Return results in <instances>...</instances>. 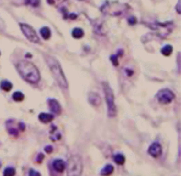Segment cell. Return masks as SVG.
Returning a JSON list of instances; mask_svg holds the SVG:
<instances>
[{
    "instance_id": "cell-27",
    "label": "cell",
    "mask_w": 181,
    "mask_h": 176,
    "mask_svg": "<svg viewBox=\"0 0 181 176\" xmlns=\"http://www.w3.org/2000/svg\"><path fill=\"white\" fill-rule=\"evenodd\" d=\"M0 167H1V163H0Z\"/></svg>"
},
{
    "instance_id": "cell-25",
    "label": "cell",
    "mask_w": 181,
    "mask_h": 176,
    "mask_svg": "<svg viewBox=\"0 0 181 176\" xmlns=\"http://www.w3.org/2000/svg\"><path fill=\"white\" fill-rule=\"evenodd\" d=\"M44 150H45V151H46L47 153H51L53 151V148H52V146H51V145L46 146V147L44 148Z\"/></svg>"
},
{
    "instance_id": "cell-9",
    "label": "cell",
    "mask_w": 181,
    "mask_h": 176,
    "mask_svg": "<svg viewBox=\"0 0 181 176\" xmlns=\"http://www.w3.org/2000/svg\"><path fill=\"white\" fill-rule=\"evenodd\" d=\"M48 104H49V107L51 109L52 112H54L55 114H60L61 113V106L59 103L57 101L56 99H49L48 100Z\"/></svg>"
},
{
    "instance_id": "cell-22",
    "label": "cell",
    "mask_w": 181,
    "mask_h": 176,
    "mask_svg": "<svg viewBox=\"0 0 181 176\" xmlns=\"http://www.w3.org/2000/svg\"><path fill=\"white\" fill-rule=\"evenodd\" d=\"M111 60L113 63V65L117 66V65H118V55H112L111 57Z\"/></svg>"
},
{
    "instance_id": "cell-26",
    "label": "cell",
    "mask_w": 181,
    "mask_h": 176,
    "mask_svg": "<svg viewBox=\"0 0 181 176\" xmlns=\"http://www.w3.org/2000/svg\"><path fill=\"white\" fill-rule=\"evenodd\" d=\"M128 21H129V23L130 24H134L135 22H136V20H135L134 17V18H133V20H132L131 19H129V20H128Z\"/></svg>"
},
{
    "instance_id": "cell-12",
    "label": "cell",
    "mask_w": 181,
    "mask_h": 176,
    "mask_svg": "<svg viewBox=\"0 0 181 176\" xmlns=\"http://www.w3.org/2000/svg\"><path fill=\"white\" fill-rule=\"evenodd\" d=\"M52 129L51 130L50 132V138H51V141H58L59 139H61V134L59 133V131L57 129V128L55 126H52L51 128Z\"/></svg>"
},
{
    "instance_id": "cell-7",
    "label": "cell",
    "mask_w": 181,
    "mask_h": 176,
    "mask_svg": "<svg viewBox=\"0 0 181 176\" xmlns=\"http://www.w3.org/2000/svg\"><path fill=\"white\" fill-rule=\"evenodd\" d=\"M149 154L153 158H158L162 154V146L158 143H153L148 150Z\"/></svg>"
},
{
    "instance_id": "cell-17",
    "label": "cell",
    "mask_w": 181,
    "mask_h": 176,
    "mask_svg": "<svg viewBox=\"0 0 181 176\" xmlns=\"http://www.w3.org/2000/svg\"><path fill=\"white\" fill-rule=\"evenodd\" d=\"M24 94L20 91H16L13 94V99L15 102H21L24 99Z\"/></svg>"
},
{
    "instance_id": "cell-19",
    "label": "cell",
    "mask_w": 181,
    "mask_h": 176,
    "mask_svg": "<svg viewBox=\"0 0 181 176\" xmlns=\"http://www.w3.org/2000/svg\"><path fill=\"white\" fill-rule=\"evenodd\" d=\"M114 161L116 162L118 165H123L125 161V157L122 155V154H116L114 156Z\"/></svg>"
},
{
    "instance_id": "cell-5",
    "label": "cell",
    "mask_w": 181,
    "mask_h": 176,
    "mask_svg": "<svg viewBox=\"0 0 181 176\" xmlns=\"http://www.w3.org/2000/svg\"><path fill=\"white\" fill-rule=\"evenodd\" d=\"M19 26H20V28H21V30L23 32L24 36L27 37V39H28V41H30V42L32 43L40 42L37 34H36V32L35 31V29L32 27H30L28 24L24 23H20Z\"/></svg>"
},
{
    "instance_id": "cell-3",
    "label": "cell",
    "mask_w": 181,
    "mask_h": 176,
    "mask_svg": "<svg viewBox=\"0 0 181 176\" xmlns=\"http://www.w3.org/2000/svg\"><path fill=\"white\" fill-rule=\"evenodd\" d=\"M83 172L82 158L79 155H74L68 160L67 176H81Z\"/></svg>"
},
{
    "instance_id": "cell-11",
    "label": "cell",
    "mask_w": 181,
    "mask_h": 176,
    "mask_svg": "<svg viewBox=\"0 0 181 176\" xmlns=\"http://www.w3.org/2000/svg\"><path fill=\"white\" fill-rule=\"evenodd\" d=\"M39 121L42 122V123H49L54 120V116L52 114H50V113H45V112H42L39 114V117H38Z\"/></svg>"
},
{
    "instance_id": "cell-24",
    "label": "cell",
    "mask_w": 181,
    "mask_h": 176,
    "mask_svg": "<svg viewBox=\"0 0 181 176\" xmlns=\"http://www.w3.org/2000/svg\"><path fill=\"white\" fill-rule=\"evenodd\" d=\"M43 158H44V155L42 154V153H40V154H38L37 158H36V162L37 163H41L43 160Z\"/></svg>"
},
{
    "instance_id": "cell-10",
    "label": "cell",
    "mask_w": 181,
    "mask_h": 176,
    "mask_svg": "<svg viewBox=\"0 0 181 176\" xmlns=\"http://www.w3.org/2000/svg\"><path fill=\"white\" fill-rule=\"evenodd\" d=\"M52 167H53V169L56 172H58V173H63L66 166H65V163L64 160H62V159H55L52 162Z\"/></svg>"
},
{
    "instance_id": "cell-13",
    "label": "cell",
    "mask_w": 181,
    "mask_h": 176,
    "mask_svg": "<svg viewBox=\"0 0 181 176\" xmlns=\"http://www.w3.org/2000/svg\"><path fill=\"white\" fill-rule=\"evenodd\" d=\"M113 172H114V167H113V166H112L111 164H108V165H106V166L101 170L100 174H101V176H110Z\"/></svg>"
},
{
    "instance_id": "cell-20",
    "label": "cell",
    "mask_w": 181,
    "mask_h": 176,
    "mask_svg": "<svg viewBox=\"0 0 181 176\" xmlns=\"http://www.w3.org/2000/svg\"><path fill=\"white\" fill-rule=\"evenodd\" d=\"M16 173V171L14 167H7L4 171V176H14Z\"/></svg>"
},
{
    "instance_id": "cell-4",
    "label": "cell",
    "mask_w": 181,
    "mask_h": 176,
    "mask_svg": "<svg viewBox=\"0 0 181 176\" xmlns=\"http://www.w3.org/2000/svg\"><path fill=\"white\" fill-rule=\"evenodd\" d=\"M102 87H103V91H104L107 107H108V116L113 118V117H115L117 115V108L116 105H115V101H114L113 91H112V89L107 82H103Z\"/></svg>"
},
{
    "instance_id": "cell-21",
    "label": "cell",
    "mask_w": 181,
    "mask_h": 176,
    "mask_svg": "<svg viewBox=\"0 0 181 176\" xmlns=\"http://www.w3.org/2000/svg\"><path fill=\"white\" fill-rule=\"evenodd\" d=\"M26 4L32 5L33 7H37L40 4V0H26Z\"/></svg>"
},
{
    "instance_id": "cell-14",
    "label": "cell",
    "mask_w": 181,
    "mask_h": 176,
    "mask_svg": "<svg viewBox=\"0 0 181 176\" xmlns=\"http://www.w3.org/2000/svg\"><path fill=\"white\" fill-rule=\"evenodd\" d=\"M40 34H41V36H42L43 39L48 40V39H49L51 36V29L48 28V27H43V28H41V30H40Z\"/></svg>"
},
{
    "instance_id": "cell-6",
    "label": "cell",
    "mask_w": 181,
    "mask_h": 176,
    "mask_svg": "<svg viewBox=\"0 0 181 176\" xmlns=\"http://www.w3.org/2000/svg\"><path fill=\"white\" fill-rule=\"evenodd\" d=\"M156 98L159 103H161L162 105H167L175 98V95L172 90H170L168 88H163L157 93Z\"/></svg>"
},
{
    "instance_id": "cell-15",
    "label": "cell",
    "mask_w": 181,
    "mask_h": 176,
    "mask_svg": "<svg viewBox=\"0 0 181 176\" xmlns=\"http://www.w3.org/2000/svg\"><path fill=\"white\" fill-rule=\"evenodd\" d=\"M0 87H1V88H2L3 90H5V91H10V90L12 89V88H13V84L11 83L9 81L4 80V81L1 82Z\"/></svg>"
},
{
    "instance_id": "cell-8",
    "label": "cell",
    "mask_w": 181,
    "mask_h": 176,
    "mask_svg": "<svg viewBox=\"0 0 181 176\" xmlns=\"http://www.w3.org/2000/svg\"><path fill=\"white\" fill-rule=\"evenodd\" d=\"M88 102L93 106H99L102 103V99L96 93L90 92L88 95Z\"/></svg>"
},
{
    "instance_id": "cell-23",
    "label": "cell",
    "mask_w": 181,
    "mask_h": 176,
    "mask_svg": "<svg viewBox=\"0 0 181 176\" xmlns=\"http://www.w3.org/2000/svg\"><path fill=\"white\" fill-rule=\"evenodd\" d=\"M28 176H41L40 173H38L37 171L34 170V169H30L29 171V175Z\"/></svg>"
},
{
    "instance_id": "cell-18",
    "label": "cell",
    "mask_w": 181,
    "mask_h": 176,
    "mask_svg": "<svg viewBox=\"0 0 181 176\" xmlns=\"http://www.w3.org/2000/svg\"><path fill=\"white\" fill-rule=\"evenodd\" d=\"M172 51H173V48H172V45H165V46L163 47L162 50H161V52H162V55L170 56L172 54Z\"/></svg>"
},
{
    "instance_id": "cell-2",
    "label": "cell",
    "mask_w": 181,
    "mask_h": 176,
    "mask_svg": "<svg viewBox=\"0 0 181 176\" xmlns=\"http://www.w3.org/2000/svg\"><path fill=\"white\" fill-rule=\"evenodd\" d=\"M44 58H45L46 63L50 67L51 74L53 75L54 79L56 80L57 83L58 84L61 88H67L68 87L67 81H66V78L63 73V70L61 68V65L58 63V61L55 58L50 55H44Z\"/></svg>"
},
{
    "instance_id": "cell-16",
    "label": "cell",
    "mask_w": 181,
    "mask_h": 176,
    "mask_svg": "<svg viewBox=\"0 0 181 176\" xmlns=\"http://www.w3.org/2000/svg\"><path fill=\"white\" fill-rule=\"evenodd\" d=\"M72 36L75 39H80L84 36V31L80 28H76L74 29H73V32H72Z\"/></svg>"
},
{
    "instance_id": "cell-1",
    "label": "cell",
    "mask_w": 181,
    "mask_h": 176,
    "mask_svg": "<svg viewBox=\"0 0 181 176\" xmlns=\"http://www.w3.org/2000/svg\"><path fill=\"white\" fill-rule=\"evenodd\" d=\"M17 70L21 77L29 83H37L40 81V73L37 67L29 61H19L17 64Z\"/></svg>"
}]
</instances>
